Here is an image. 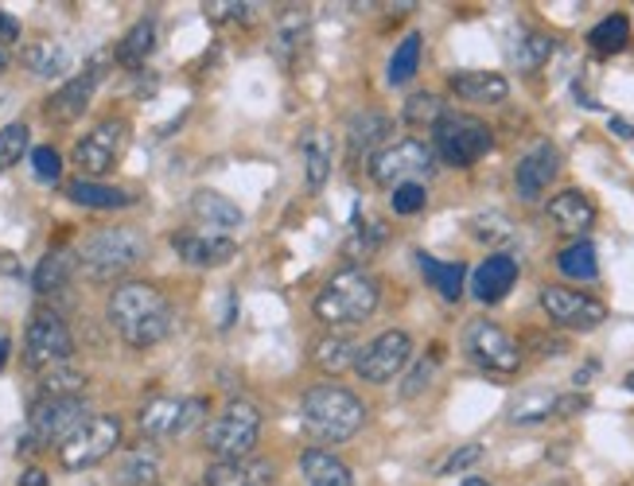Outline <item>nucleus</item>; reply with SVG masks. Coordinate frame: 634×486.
Here are the masks:
<instances>
[{
	"label": "nucleus",
	"instance_id": "nucleus-52",
	"mask_svg": "<svg viewBox=\"0 0 634 486\" xmlns=\"http://www.w3.org/2000/svg\"><path fill=\"white\" fill-rule=\"evenodd\" d=\"M20 486H47V471L44 467H27L20 475Z\"/></svg>",
	"mask_w": 634,
	"mask_h": 486
},
{
	"label": "nucleus",
	"instance_id": "nucleus-28",
	"mask_svg": "<svg viewBox=\"0 0 634 486\" xmlns=\"http://www.w3.org/2000/svg\"><path fill=\"white\" fill-rule=\"evenodd\" d=\"M78 269V253L75 249H52L47 257H39V264H35V292L39 296H55V292H63L70 284V276H75Z\"/></svg>",
	"mask_w": 634,
	"mask_h": 486
},
{
	"label": "nucleus",
	"instance_id": "nucleus-22",
	"mask_svg": "<svg viewBox=\"0 0 634 486\" xmlns=\"http://www.w3.org/2000/svg\"><path fill=\"white\" fill-rule=\"evenodd\" d=\"M452 94L460 102H475V105H498L510 94V82H506L498 70H460L452 75Z\"/></svg>",
	"mask_w": 634,
	"mask_h": 486
},
{
	"label": "nucleus",
	"instance_id": "nucleus-46",
	"mask_svg": "<svg viewBox=\"0 0 634 486\" xmlns=\"http://www.w3.org/2000/svg\"><path fill=\"white\" fill-rule=\"evenodd\" d=\"M479 460H483V448L479 444H463V448H455V452L448 455L444 463H440L437 475H463V471L475 467Z\"/></svg>",
	"mask_w": 634,
	"mask_h": 486
},
{
	"label": "nucleus",
	"instance_id": "nucleus-39",
	"mask_svg": "<svg viewBox=\"0 0 634 486\" xmlns=\"http://www.w3.org/2000/svg\"><path fill=\"white\" fill-rule=\"evenodd\" d=\"M553 409H557V393L533 389V393H522V397L510 405V420H514V425H537V420L553 417Z\"/></svg>",
	"mask_w": 634,
	"mask_h": 486
},
{
	"label": "nucleus",
	"instance_id": "nucleus-26",
	"mask_svg": "<svg viewBox=\"0 0 634 486\" xmlns=\"http://www.w3.org/2000/svg\"><path fill=\"white\" fill-rule=\"evenodd\" d=\"M301 471L308 486H354V475L339 455H331L327 448H308L301 455Z\"/></svg>",
	"mask_w": 634,
	"mask_h": 486
},
{
	"label": "nucleus",
	"instance_id": "nucleus-43",
	"mask_svg": "<svg viewBox=\"0 0 634 486\" xmlns=\"http://www.w3.org/2000/svg\"><path fill=\"white\" fill-rule=\"evenodd\" d=\"M27 152V125H4L0 128V171H9L12 163H20Z\"/></svg>",
	"mask_w": 634,
	"mask_h": 486
},
{
	"label": "nucleus",
	"instance_id": "nucleus-16",
	"mask_svg": "<svg viewBox=\"0 0 634 486\" xmlns=\"http://www.w3.org/2000/svg\"><path fill=\"white\" fill-rule=\"evenodd\" d=\"M102 75H105V55H94L82 75H75L70 82H63L59 90L47 98V105H44L47 121H55V125H70V121L82 117V113L90 110V98H94Z\"/></svg>",
	"mask_w": 634,
	"mask_h": 486
},
{
	"label": "nucleus",
	"instance_id": "nucleus-30",
	"mask_svg": "<svg viewBox=\"0 0 634 486\" xmlns=\"http://www.w3.org/2000/svg\"><path fill=\"white\" fill-rule=\"evenodd\" d=\"M417 264H420V273L429 276V284L440 292L444 299H460L463 296V284H467V269H463L460 261H437V257L429 253H417Z\"/></svg>",
	"mask_w": 634,
	"mask_h": 486
},
{
	"label": "nucleus",
	"instance_id": "nucleus-44",
	"mask_svg": "<svg viewBox=\"0 0 634 486\" xmlns=\"http://www.w3.org/2000/svg\"><path fill=\"white\" fill-rule=\"evenodd\" d=\"M386 241V226L382 223H366V226H354V234H351V241H347V257H370L377 246Z\"/></svg>",
	"mask_w": 634,
	"mask_h": 486
},
{
	"label": "nucleus",
	"instance_id": "nucleus-18",
	"mask_svg": "<svg viewBox=\"0 0 634 486\" xmlns=\"http://www.w3.org/2000/svg\"><path fill=\"white\" fill-rule=\"evenodd\" d=\"M172 249L180 253L183 264H191V269H218V264H226L234 253H238L234 238H218V234H206V230L176 234Z\"/></svg>",
	"mask_w": 634,
	"mask_h": 486
},
{
	"label": "nucleus",
	"instance_id": "nucleus-55",
	"mask_svg": "<svg viewBox=\"0 0 634 486\" xmlns=\"http://www.w3.org/2000/svg\"><path fill=\"white\" fill-rule=\"evenodd\" d=\"M463 486H490V483H487V478H467Z\"/></svg>",
	"mask_w": 634,
	"mask_h": 486
},
{
	"label": "nucleus",
	"instance_id": "nucleus-1",
	"mask_svg": "<svg viewBox=\"0 0 634 486\" xmlns=\"http://www.w3.org/2000/svg\"><path fill=\"white\" fill-rule=\"evenodd\" d=\"M110 327L129 342L133 350H148L172 335L176 312L160 289L145 281H125L113 289L110 304H105Z\"/></svg>",
	"mask_w": 634,
	"mask_h": 486
},
{
	"label": "nucleus",
	"instance_id": "nucleus-23",
	"mask_svg": "<svg viewBox=\"0 0 634 486\" xmlns=\"http://www.w3.org/2000/svg\"><path fill=\"white\" fill-rule=\"evenodd\" d=\"M269 47H273V59L281 63L284 70L296 67L304 47H308V12H301V9L284 12V16L276 20V32H273V39H269Z\"/></svg>",
	"mask_w": 634,
	"mask_h": 486
},
{
	"label": "nucleus",
	"instance_id": "nucleus-21",
	"mask_svg": "<svg viewBox=\"0 0 634 486\" xmlns=\"http://www.w3.org/2000/svg\"><path fill=\"white\" fill-rule=\"evenodd\" d=\"M389 128H394V121L386 113L366 110L359 117H351V125H347V152H351V160H370L374 152H382Z\"/></svg>",
	"mask_w": 634,
	"mask_h": 486
},
{
	"label": "nucleus",
	"instance_id": "nucleus-38",
	"mask_svg": "<svg viewBox=\"0 0 634 486\" xmlns=\"http://www.w3.org/2000/svg\"><path fill=\"white\" fill-rule=\"evenodd\" d=\"M588 43H591V52H600V55L623 52L626 43H631V24H626V16L600 20V24H596V27L588 32Z\"/></svg>",
	"mask_w": 634,
	"mask_h": 486
},
{
	"label": "nucleus",
	"instance_id": "nucleus-37",
	"mask_svg": "<svg viewBox=\"0 0 634 486\" xmlns=\"http://www.w3.org/2000/svg\"><path fill=\"white\" fill-rule=\"evenodd\" d=\"M548 55H553V39H548L545 32H525L514 39V47H510V59H514L518 70H541L548 63Z\"/></svg>",
	"mask_w": 634,
	"mask_h": 486
},
{
	"label": "nucleus",
	"instance_id": "nucleus-29",
	"mask_svg": "<svg viewBox=\"0 0 634 486\" xmlns=\"http://www.w3.org/2000/svg\"><path fill=\"white\" fill-rule=\"evenodd\" d=\"M24 67L32 70L35 78H59L70 70V52L67 43L59 39H35L24 47Z\"/></svg>",
	"mask_w": 634,
	"mask_h": 486
},
{
	"label": "nucleus",
	"instance_id": "nucleus-13",
	"mask_svg": "<svg viewBox=\"0 0 634 486\" xmlns=\"http://www.w3.org/2000/svg\"><path fill=\"white\" fill-rule=\"evenodd\" d=\"M206 402L199 397H156L137 412V428L148 440H176V436L191 432L203 420Z\"/></svg>",
	"mask_w": 634,
	"mask_h": 486
},
{
	"label": "nucleus",
	"instance_id": "nucleus-17",
	"mask_svg": "<svg viewBox=\"0 0 634 486\" xmlns=\"http://www.w3.org/2000/svg\"><path fill=\"white\" fill-rule=\"evenodd\" d=\"M191 218H195L206 234H218V238H230V234H238L241 223H246L241 206L230 203V199L218 195V191H211V188L191 195Z\"/></svg>",
	"mask_w": 634,
	"mask_h": 486
},
{
	"label": "nucleus",
	"instance_id": "nucleus-8",
	"mask_svg": "<svg viewBox=\"0 0 634 486\" xmlns=\"http://www.w3.org/2000/svg\"><path fill=\"white\" fill-rule=\"evenodd\" d=\"M490 148H495V133H490L487 121L472 117V113H448L437 125V148H432V152H437L448 168H472Z\"/></svg>",
	"mask_w": 634,
	"mask_h": 486
},
{
	"label": "nucleus",
	"instance_id": "nucleus-47",
	"mask_svg": "<svg viewBox=\"0 0 634 486\" xmlns=\"http://www.w3.org/2000/svg\"><path fill=\"white\" fill-rule=\"evenodd\" d=\"M32 168H35V176L44 183H55L63 176V160H59V152L55 148H47V145H39V148H32Z\"/></svg>",
	"mask_w": 634,
	"mask_h": 486
},
{
	"label": "nucleus",
	"instance_id": "nucleus-49",
	"mask_svg": "<svg viewBox=\"0 0 634 486\" xmlns=\"http://www.w3.org/2000/svg\"><path fill=\"white\" fill-rule=\"evenodd\" d=\"M253 9H258V4H234V0H226V4H206V16L211 20H249Z\"/></svg>",
	"mask_w": 634,
	"mask_h": 486
},
{
	"label": "nucleus",
	"instance_id": "nucleus-41",
	"mask_svg": "<svg viewBox=\"0 0 634 486\" xmlns=\"http://www.w3.org/2000/svg\"><path fill=\"white\" fill-rule=\"evenodd\" d=\"M472 238L487 241V246H502V241L514 238V226H510V218H506L502 211L475 214V218H472Z\"/></svg>",
	"mask_w": 634,
	"mask_h": 486
},
{
	"label": "nucleus",
	"instance_id": "nucleus-14",
	"mask_svg": "<svg viewBox=\"0 0 634 486\" xmlns=\"http://www.w3.org/2000/svg\"><path fill=\"white\" fill-rule=\"evenodd\" d=\"M541 307L545 316L557 327H568V331H596V327L608 319V304L588 292L576 289H561V284H548L541 289Z\"/></svg>",
	"mask_w": 634,
	"mask_h": 486
},
{
	"label": "nucleus",
	"instance_id": "nucleus-12",
	"mask_svg": "<svg viewBox=\"0 0 634 486\" xmlns=\"http://www.w3.org/2000/svg\"><path fill=\"white\" fill-rule=\"evenodd\" d=\"M412 359V339L405 331H382L377 339H370L366 347H359L354 354V370L362 382L386 385L409 366Z\"/></svg>",
	"mask_w": 634,
	"mask_h": 486
},
{
	"label": "nucleus",
	"instance_id": "nucleus-2",
	"mask_svg": "<svg viewBox=\"0 0 634 486\" xmlns=\"http://www.w3.org/2000/svg\"><path fill=\"white\" fill-rule=\"evenodd\" d=\"M304 428L312 432V440L319 444H343L366 425V405L354 397L343 385H316L304 393L301 402Z\"/></svg>",
	"mask_w": 634,
	"mask_h": 486
},
{
	"label": "nucleus",
	"instance_id": "nucleus-36",
	"mask_svg": "<svg viewBox=\"0 0 634 486\" xmlns=\"http://www.w3.org/2000/svg\"><path fill=\"white\" fill-rule=\"evenodd\" d=\"M354 354H359V347H354V339H347V335H327V339H319L316 350H312L316 366L327 370V374H339L343 366H354Z\"/></svg>",
	"mask_w": 634,
	"mask_h": 486
},
{
	"label": "nucleus",
	"instance_id": "nucleus-40",
	"mask_svg": "<svg viewBox=\"0 0 634 486\" xmlns=\"http://www.w3.org/2000/svg\"><path fill=\"white\" fill-rule=\"evenodd\" d=\"M417 67H420V35L409 32L394 47V59H389V70H386L389 86H405L412 75H417Z\"/></svg>",
	"mask_w": 634,
	"mask_h": 486
},
{
	"label": "nucleus",
	"instance_id": "nucleus-33",
	"mask_svg": "<svg viewBox=\"0 0 634 486\" xmlns=\"http://www.w3.org/2000/svg\"><path fill=\"white\" fill-rule=\"evenodd\" d=\"M156 475H160V455L152 448H137L121 460L117 475H113V486H152Z\"/></svg>",
	"mask_w": 634,
	"mask_h": 486
},
{
	"label": "nucleus",
	"instance_id": "nucleus-31",
	"mask_svg": "<svg viewBox=\"0 0 634 486\" xmlns=\"http://www.w3.org/2000/svg\"><path fill=\"white\" fill-rule=\"evenodd\" d=\"M152 52H156V20H137V24L125 32V39L117 43V52L113 55H117L121 67L137 70Z\"/></svg>",
	"mask_w": 634,
	"mask_h": 486
},
{
	"label": "nucleus",
	"instance_id": "nucleus-42",
	"mask_svg": "<svg viewBox=\"0 0 634 486\" xmlns=\"http://www.w3.org/2000/svg\"><path fill=\"white\" fill-rule=\"evenodd\" d=\"M444 117H448V105L440 102L437 94H412L409 102H405V121H409V125H429V128H437Z\"/></svg>",
	"mask_w": 634,
	"mask_h": 486
},
{
	"label": "nucleus",
	"instance_id": "nucleus-15",
	"mask_svg": "<svg viewBox=\"0 0 634 486\" xmlns=\"http://www.w3.org/2000/svg\"><path fill=\"white\" fill-rule=\"evenodd\" d=\"M125 140H129V125L125 121H102V125H94L75 145V163L87 176H105L121 160V152H125Z\"/></svg>",
	"mask_w": 634,
	"mask_h": 486
},
{
	"label": "nucleus",
	"instance_id": "nucleus-56",
	"mask_svg": "<svg viewBox=\"0 0 634 486\" xmlns=\"http://www.w3.org/2000/svg\"><path fill=\"white\" fill-rule=\"evenodd\" d=\"M626 389H631V393H634V374H631V377H626Z\"/></svg>",
	"mask_w": 634,
	"mask_h": 486
},
{
	"label": "nucleus",
	"instance_id": "nucleus-51",
	"mask_svg": "<svg viewBox=\"0 0 634 486\" xmlns=\"http://www.w3.org/2000/svg\"><path fill=\"white\" fill-rule=\"evenodd\" d=\"M16 39H20V20L9 16V12H0V43L9 47V43H16Z\"/></svg>",
	"mask_w": 634,
	"mask_h": 486
},
{
	"label": "nucleus",
	"instance_id": "nucleus-24",
	"mask_svg": "<svg viewBox=\"0 0 634 486\" xmlns=\"http://www.w3.org/2000/svg\"><path fill=\"white\" fill-rule=\"evenodd\" d=\"M206 486H273L269 460H218L206 467Z\"/></svg>",
	"mask_w": 634,
	"mask_h": 486
},
{
	"label": "nucleus",
	"instance_id": "nucleus-6",
	"mask_svg": "<svg viewBox=\"0 0 634 486\" xmlns=\"http://www.w3.org/2000/svg\"><path fill=\"white\" fill-rule=\"evenodd\" d=\"M261 436V412L249 402H230L206 425V452L215 460H249Z\"/></svg>",
	"mask_w": 634,
	"mask_h": 486
},
{
	"label": "nucleus",
	"instance_id": "nucleus-50",
	"mask_svg": "<svg viewBox=\"0 0 634 486\" xmlns=\"http://www.w3.org/2000/svg\"><path fill=\"white\" fill-rule=\"evenodd\" d=\"M588 409V397H557V409L553 417H576V412Z\"/></svg>",
	"mask_w": 634,
	"mask_h": 486
},
{
	"label": "nucleus",
	"instance_id": "nucleus-4",
	"mask_svg": "<svg viewBox=\"0 0 634 486\" xmlns=\"http://www.w3.org/2000/svg\"><path fill=\"white\" fill-rule=\"evenodd\" d=\"M145 253H148L145 234L133 230V226H110V230H98L82 241V249H78V269H82L87 281L105 284L129 273L133 264L145 261Z\"/></svg>",
	"mask_w": 634,
	"mask_h": 486
},
{
	"label": "nucleus",
	"instance_id": "nucleus-34",
	"mask_svg": "<svg viewBox=\"0 0 634 486\" xmlns=\"http://www.w3.org/2000/svg\"><path fill=\"white\" fill-rule=\"evenodd\" d=\"M557 269L573 281H596L600 276V257H596V246L591 241H573L557 253Z\"/></svg>",
	"mask_w": 634,
	"mask_h": 486
},
{
	"label": "nucleus",
	"instance_id": "nucleus-53",
	"mask_svg": "<svg viewBox=\"0 0 634 486\" xmlns=\"http://www.w3.org/2000/svg\"><path fill=\"white\" fill-rule=\"evenodd\" d=\"M611 128H615V137H623V140H634V125H631V121H623V117H611Z\"/></svg>",
	"mask_w": 634,
	"mask_h": 486
},
{
	"label": "nucleus",
	"instance_id": "nucleus-9",
	"mask_svg": "<svg viewBox=\"0 0 634 486\" xmlns=\"http://www.w3.org/2000/svg\"><path fill=\"white\" fill-rule=\"evenodd\" d=\"M121 444V420L117 417H90L75 428L59 444V463L67 471H87L98 467L102 460H110Z\"/></svg>",
	"mask_w": 634,
	"mask_h": 486
},
{
	"label": "nucleus",
	"instance_id": "nucleus-35",
	"mask_svg": "<svg viewBox=\"0 0 634 486\" xmlns=\"http://www.w3.org/2000/svg\"><path fill=\"white\" fill-rule=\"evenodd\" d=\"M82 389H87V370L70 366V362H59L39 374V397H82Z\"/></svg>",
	"mask_w": 634,
	"mask_h": 486
},
{
	"label": "nucleus",
	"instance_id": "nucleus-48",
	"mask_svg": "<svg viewBox=\"0 0 634 486\" xmlns=\"http://www.w3.org/2000/svg\"><path fill=\"white\" fill-rule=\"evenodd\" d=\"M437 362H440V354H432V359L417 362V366H412V374L401 382V397H417V393H424V389H429L432 374H437Z\"/></svg>",
	"mask_w": 634,
	"mask_h": 486
},
{
	"label": "nucleus",
	"instance_id": "nucleus-19",
	"mask_svg": "<svg viewBox=\"0 0 634 486\" xmlns=\"http://www.w3.org/2000/svg\"><path fill=\"white\" fill-rule=\"evenodd\" d=\"M557 171H561V152H557V148H553V145L530 148V152L518 160V171H514L518 195H522L525 203H533V199H537L548 183L557 180Z\"/></svg>",
	"mask_w": 634,
	"mask_h": 486
},
{
	"label": "nucleus",
	"instance_id": "nucleus-54",
	"mask_svg": "<svg viewBox=\"0 0 634 486\" xmlns=\"http://www.w3.org/2000/svg\"><path fill=\"white\" fill-rule=\"evenodd\" d=\"M9 350H12V342H9V339H0V366L9 362Z\"/></svg>",
	"mask_w": 634,
	"mask_h": 486
},
{
	"label": "nucleus",
	"instance_id": "nucleus-32",
	"mask_svg": "<svg viewBox=\"0 0 634 486\" xmlns=\"http://www.w3.org/2000/svg\"><path fill=\"white\" fill-rule=\"evenodd\" d=\"M304 176H308V191H324V183L331 180V145L324 140V133H308L301 145Z\"/></svg>",
	"mask_w": 634,
	"mask_h": 486
},
{
	"label": "nucleus",
	"instance_id": "nucleus-3",
	"mask_svg": "<svg viewBox=\"0 0 634 486\" xmlns=\"http://www.w3.org/2000/svg\"><path fill=\"white\" fill-rule=\"evenodd\" d=\"M377 299H382V284L366 273V269H343L319 289L316 296V319L327 327H359L374 316Z\"/></svg>",
	"mask_w": 634,
	"mask_h": 486
},
{
	"label": "nucleus",
	"instance_id": "nucleus-27",
	"mask_svg": "<svg viewBox=\"0 0 634 486\" xmlns=\"http://www.w3.org/2000/svg\"><path fill=\"white\" fill-rule=\"evenodd\" d=\"M67 199L78 206H90V211H125V206L137 203V195H129V191H121V188H110V183H98V180H70Z\"/></svg>",
	"mask_w": 634,
	"mask_h": 486
},
{
	"label": "nucleus",
	"instance_id": "nucleus-7",
	"mask_svg": "<svg viewBox=\"0 0 634 486\" xmlns=\"http://www.w3.org/2000/svg\"><path fill=\"white\" fill-rule=\"evenodd\" d=\"M432 171H437V152H432L424 140H394V145H386L382 152L370 156V180L377 183V188H401V183H420L429 180Z\"/></svg>",
	"mask_w": 634,
	"mask_h": 486
},
{
	"label": "nucleus",
	"instance_id": "nucleus-25",
	"mask_svg": "<svg viewBox=\"0 0 634 486\" xmlns=\"http://www.w3.org/2000/svg\"><path fill=\"white\" fill-rule=\"evenodd\" d=\"M548 218H553V226L565 234H588L591 223H596V206H591V199L584 195V191L568 188L561 191V195L548 199Z\"/></svg>",
	"mask_w": 634,
	"mask_h": 486
},
{
	"label": "nucleus",
	"instance_id": "nucleus-11",
	"mask_svg": "<svg viewBox=\"0 0 634 486\" xmlns=\"http://www.w3.org/2000/svg\"><path fill=\"white\" fill-rule=\"evenodd\" d=\"M463 350L475 366H483L487 374H518L522 370V347L514 342V335L502 331L490 319H475L463 331Z\"/></svg>",
	"mask_w": 634,
	"mask_h": 486
},
{
	"label": "nucleus",
	"instance_id": "nucleus-20",
	"mask_svg": "<svg viewBox=\"0 0 634 486\" xmlns=\"http://www.w3.org/2000/svg\"><path fill=\"white\" fill-rule=\"evenodd\" d=\"M514 284H518V261L510 253H495L472 273V296L479 304H498Z\"/></svg>",
	"mask_w": 634,
	"mask_h": 486
},
{
	"label": "nucleus",
	"instance_id": "nucleus-45",
	"mask_svg": "<svg viewBox=\"0 0 634 486\" xmlns=\"http://www.w3.org/2000/svg\"><path fill=\"white\" fill-rule=\"evenodd\" d=\"M424 203H429L424 183H401V188H394V195H389L394 214H417V211H424Z\"/></svg>",
	"mask_w": 634,
	"mask_h": 486
},
{
	"label": "nucleus",
	"instance_id": "nucleus-10",
	"mask_svg": "<svg viewBox=\"0 0 634 486\" xmlns=\"http://www.w3.org/2000/svg\"><path fill=\"white\" fill-rule=\"evenodd\" d=\"M75 359V335L70 327L63 324L59 312H47L39 307L32 319H27V331H24V362L32 370H52L59 362H70Z\"/></svg>",
	"mask_w": 634,
	"mask_h": 486
},
{
	"label": "nucleus",
	"instance_id": "nucleus-5",
	"mask_svg": "<svg viewBox=\"0 0 634 486\" xmlns=\"http://www.w3.org/2000/svg\"><path fill=\"white\" fill-rule=\"evenodd\" d=\"M82 420H90V409L82 397H39L27 412V432L20 436V455H32L35 448H59Z\"/></svg>",
	"mask_w": 634,
	"mask_h": 486
}]
</instances>
